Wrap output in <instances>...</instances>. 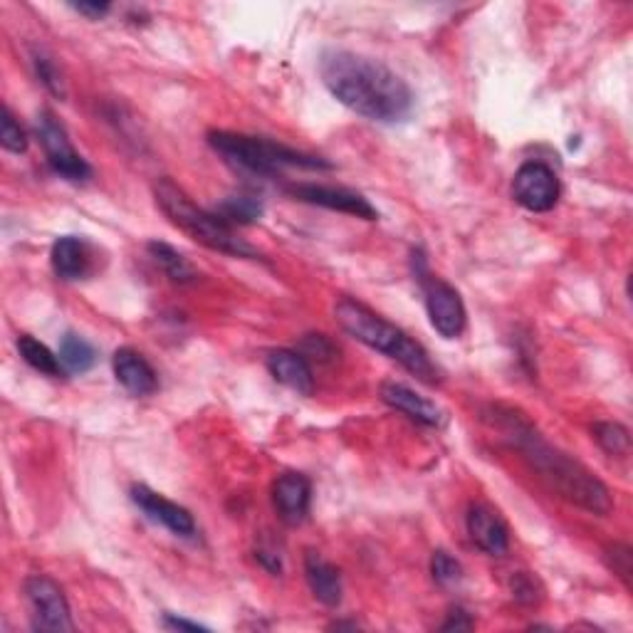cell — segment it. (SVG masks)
Segmentation results:
<instances>
[{
    "mask_svg": "<svg viewBox=\"0 0 633 633\" xmlns=\"http://www.w3.org/2000/svg\"><path fill=\"white\" fill-rule=\"evenodd\" d=\"M25 599L33 616L35 631H75L70 614V604L58 582H52L45 574H35L25 579Z\"/></svg>",
    "mask_w": 633,
    "mask_h": 633,
    "instance_id": "ba28073f",
    "label": "cell"
},
{
    "mask_svg": "<svg viewBox=\"0 0 633 633\" xmlns=\"http://www.w3.org/2000/svg\"><path fill=\"white\" fill-rule=\"evenodd\" d=\"M414 258L418 262L416 278L421 282V290H424L426 312H428L430 324H434V330L440 336H446V340H458L468 326V312H466V304H463V298L453 284L443 282L436 276H430L426 268V260L421 252H414Z\"/></svg>",
    "mask_w": 633,
    "mask_h": 633,
    "instance_id": "8992f818",
    "label": "cell"
},
{
    "mask_svg": "<svg viewBox=\"0 0 633 633\" xmlns=\"http://www.w3.org/2000/svg\"><path fill=\"white\" fill-rule=\"evenodd\" d=\"M146 248H149V256L154 258L156 266L166 272L168 280H174L178 284H186V282H194L198 278V272L191 262H188L176 248L168 246V242L152 240Z\"/></svg>",
    "mask_w": 633,
    "mask_h": 633,
    "instance_id": "d6986e66",
    "label": "cell"
},
{
    "mask_svg": "<svg viewBox=\"0 0 633 633\" xmlns=\"http://www.w3.org/2000/svg\"><path fill=\"white\" fill-rule=\"evenodd\" d=\"M50 262H52V270H55V276L68 282L87 278L92 270L87 242L75 236H65V238L55 240V246H52L50 250Z\"/></svg>",
    "mask_w": 633,
    "mask_h": 633,
    "instance_id": "e0dca14e",
    "label": "cell"
},
{
    "mask_svg": "<svg viewBox=\"0 0 633 633\" xmlns=\"http://www.w3.org/2000/svg\"><path fill=\"white\" fill-rule=\"evenodd\" d=\"M18 352H20V356L25 359V364L33 366L35 372H40V374L52 376V378H58V376L65 374V369H62L60 356L52 354L50 346L38 342L35 336L20 334V336H18Z\"/></svg>",
    "mask_w": 633,
    "mask_h": 633,
    "instance_id": "ffe728a7",
    "label": "cell"
},
{
    "mask_svg": "<svg viewBox=\"0 0 633 633\" xmlns=\"http://www.w3.org/2000/svg\"><path fill=\"white\" fill-rule=\"evenodd\" d=\"M208 144L216 154L224 156L228 166L248 176L272 178L278 176L284 166L298 168H332L330 162L320 156H310L294 152L290 146L262 139V136L234 134V132H208Z\"/></svg>",
    "mask_w": 633,
    "mask_h": 633,
    "instance_id": "5b68a950",
    "label": "cell"
},
{
    "mask_svg": "<svg viewBox=\"0 0 633 633\" xmlns=\"http://www.w3.org/2000/svg\"><path fill=\"white\" fill-rule=\"evenodd\" d=\"M492 424L498 426L505 438L522 453V458L540 473V478L550 485V488L569 502L579 505L594 515H609L614 510V500L604 482L596 475L584 468L582 463L567 456L564 450L554 448L540 430H537L530 421L515 408H492Z\"/></svg>",
    "mask_w": 633,
    "mask_h": 633,
    "instance_id": "7a4b0ae2",
    "label": "cell"
},
{
    "mask_svg": "<svg viewBox=\"0 0 633 633\" xmlns=\"http://www.w3.org/2000/svg\"><path fill=\"white\" fill-rule=\"evenodd\" d=\"M320 75L332 97L372 122H404L414 110L416 100L406 80L378 60L330 50L320 60Z\"/></svg>",
    "mask_w": 633,
    "mask_h": 633,
    "instance_id": "6da1fadb",
    "label": "cell"
},
{
    "mask_svg": "<svg viewBox=\"0 0 633 633\" xmlns=\"http://www.w3.org/2000/svg\"><path fill=\"white\" fill-rule=\"evenodd\" d=\"M510 587L512 596L525 606H537L542 601L540 582H537V577H532L530 572H515L510 579Z\"/></svg>",
    "mask_w": 633,
    "mask_h": 633,
    "instance_id": "83f0119b",
    "label": "cell"
},
{
    "mask_svg": "<svg viewBox=\"0 0 633 633\" xmlns=\"http://www.w3.org/2000/svg\"><path fill=\"white\" fill-rule=\"evenodd\" d=\"M154 198L162 214L172 220V224L186 234L200 246L224 256L234 258H258V250L248 246L246 240L238 238V234L230 228L226 220H220L216 214L198 208L181 186L174 184L172 178H158L154 184Z\"/></svg>",
    "mask_w": 633,
    "mask_h": 633,
    "instance_id": "277c9868",
    "label": "cell"
},
{
    "mask_svg": "<svg viewBox=\"0 0 633 633\" xmlns=\"http://www.w3.org/2000/svg\"><path fill=\"white\" fill-rule=\"evenodd\" d=\"M430 574H434V579L440 587H453L463 579V567L456 557L438 550L434 552V557H430Z\"/></svg>",
    "mask_w": 633,
    "mask_h": 633,
    "instance_id": "4316f807",
    "label": "cell"
},
{
    "mask_svg": "<svg viewBox=\"0 0 633 633\" xmlns=\"http://www.w3.org/2000/svg\"><path fill=\"white\" fill-rule=\"evenodd\" d=\"M132 502L146 517H149L152 522L166 527L168 532H174L178 537H194L196 535L194 515L188 512L186 508H181V505L166 500L164 495L149 490V488H146V485H134V488H132Z\"/></svg>",
    "mask_w": 633,
    "mask_h": 633,
    "instance_id": "8fae6325",
    "label": "cell"
},
{
    "mask_svg": "<svg viewBox=\"0 0 633 633\" xmlns=\"http://www.w3.org/2000/svg\"><path fill=\"white\" fill-rule=\"evenodd\" d=\"M562 194L559 178L550 166L542 162H527L512 178V196L517 204L530 214H547L552 210Z\"/></svg>",
    "mask_w": 633,
    "mask_h": 633,
    "instance_id": "9c48e42d",
    "label": "cell"
},
{
    "mask_svg": "<svg viewBox=\"0 0 633 633\" xmlns=\"http://www.w3.org/2000/svg\"><path fill=\"white\" fill-rule=\"evenodd\" d=\"M112 366H114V376H117V382L132 396H149L158 388V378H156L152 364L146 362L139 352L129 350V346H122V350L114 352Z\"/></svg>",
    "mask_w": 633,
    "mask_h": 633,
    "instance_id": "5bb4252c",
    "label": "cell"
},
{
    "mask_svg": "<svg viewBox=\"0 0 633 633\" xmlns=\"http://www.w3.org/2000/svg\"><path fill=\"white\" fill-rule=\"evenodd\" d=\"M33 65H35V75L38 80L45 84L48 92L50 94H55V97H65V82H62V75H60V70L55 62H52V58H48L45 52H33Z\"/></svg>",
    "mask_w": 633,
    "mask_h": 633,
    "instance_id": "d4e9b609",
    "label": "cell"
},
{
    "mask_svg": "<svg viewBox=\"0 0 633 633\" xmlns=\"http://www.w3.org/2000/svg\"><path fill=\"white\" fill-rule=\"evenodd\" d=\"M216 216L226 224H256L262 218V200L252 194H234L220 200V206L216 208Z\"/></svg>",
    "mask_w": 633,
    "mask_h": 633,
    "instance_id": "44dd1931",
    "label": "cell"
},
{
    "mask_svg": "<svg viewBox=\"0 0 633 633\" xmlns=\"http://www.w3.org/2000/svg\"><path fill=\"white\" fill-rule=\"evenodd\" d=\"M72 10H77L80 15H87L92 20H100L110 13V3H72Z\"/></svg>",
    "mask_w": 633,
    "mask_h": 633,
    "instance_id": "1f68e13d",
    "label": "cell"
},
{
    "mask_svg": "<svg viewBox=\"0 0 633 633\" xmlns=\"http://www.w3.org/2000/svg\"><path fill=\"white\" fill-rule=\"evenodd\" d=\"M334 316L346 334L354 336L356 342L366 344L369 350L394 359L406 372H411L428 386L440 384L443 372L426 352V346L416 342L414 336H408L401 326L384 320L382 314L369 310L366 304L352 298H342L334 304Z\"/></svg>",
    "mask_w": 633,
    "mask_h": 633,
    "instance_id": "3957f363",
    "label": "cell"
},
{
    "mask_svg": "<svg viewBox=\"0 0 633 633\" xmlns=\"http://www.w3.org/2000/svg\"><path fill=\"white\" fill-rule=\"evenodd\" d=\"M604 562L614 572L621 582L631 589V574H633V552L624 542H614L604 550Z\"/></svg>",
    "mask_w": 633,
    "mask_h": 633,
    "instance_id": "cb8c5ba5",
    "label": "cell"
},
{
    "mask_svg": "<svg viewBox=\"0 0 633 633\" xmlns=\"http://www.w3.org/2000/svg\"><path fill=\"white\" fill-rule=\"evenodd\" d=\"M304 577H308V584L320 604L330 606V609L342 604L340 569L326 562L322 554H316V552L304 554Z\"/></svg>",
    "mask_w": 633,
    "mask_h": 633,
    "instance_id": "ac0fdd59",
    "label": "cell"
},
{
    "mask_svg": "<svg viewBox=\"0 0 633 633\" xmlns=\"http://www.w3.org/2000/svg\"><path fill=\"white\" fill-rule=\"evenodd\" d=\"M382 398H384V404L401 411V414H406L408 418L418 421V424L430 426V428L443 424V411L434 404V401L416 394L414 388H408L404 384H396V382L382 384Z\"/></svg>",
    "mask_w": 633,
    "mask_h": 633,
    "instance_id": "2e32d148",
    "label": "cell"
},
{
    "mask_svg": "<svg viewBox=\"0 0 633 633\" xmlns=\"http://www.w3.org/2000/svg\"><path fill=\"white\" fill-rule=\"evenodd\" d=\"M0 144H3L6 152H13V154L28 152V134L23 126L15 122L13 112H10L8 107L3 110V122H0Z\"/></svg>",
    "mask_w": 633,
    "mask_h": 633,
    "instance_id": "484cf974",
    "label": "cell"
},
{
    "mask_svg": "<svg viewBox=\"0 0 633 633\" xmlns=\"http://www.w3.org/2000/svg\"><path fill=\"white\" fill-rule=\"evenodd\" d=\"M164 626L172 629V631H208L206 626L196 624V621H188V619H181L176 614H164Z\"/></svg>",
    "mask_w": 633,
    "mask_h": 633,
    "instance_id": "4dcf8cb0",
    "label": "cell"
},
{
    "mask_svg": "<svg viewBox=\"0 0 633 633\" xmlns=\"http://www.w3.org/2000/svg\"><path fill=\"white\" fill-rule=\"evenodd\" d=\"M473 626H475V621L470 619L468 611L453 609L450 614H448V621H446V624H443L440 629H443V631H453V629H456V631H468V629H473Z\"/></svg>",
    "mask_w": 633,
    "mask_h": 633,
    "instance_id": "f546056e",
    "label": "cell"
},
{
    "mask_svg": "<svg viewBox=\"0 0 633 633\" xmlns=\"http://www.w3.org/2000/svg\"><path fill=\"white\" fill-rule=\"evenodd\" d=\"M592 434L596 443L604 448L609 456H629L631 450V434L626 426L614 424V421H599L594 424Z\"/></svg>",
    "mask_w": 633,
    "mask_h": 633,
    "instance_id": "603a6c76",
    "label": "cell"
},
{
    "mask_svg": "<svg viewBox=\"0 0 633 633\" xmlns=\"http://www.w3.org/2000/svg\"><path fill=\"white\" fill-rule=\"evenodd\" d=\"M302 350L300 352L304 359L308 356H314L316 362H334L336 359V346L326 340L324 334H308L302 340Z\"/></svg>",
    "mask_w": 633,
    "mask_h": 633,
    "instance_id": "f1b7e54d",
    "label": "cell"
},
{
    "mask_svg": "<svg viewBox=\"0 0 633 633\" xmlns=\"http://www.w3.org/2000/svg\"><path fill=\"white\" fill-rule=\"evenodd\" d=\"M35 132H38V139L42 144V149H45L48 164H50L52 172L62 178H68V181H72V184L87 181V178L92 176V166L84 162V158L77 154L75 146H72L65 126L55 120V114L40 112Z\"/></svg>",
    "mask_w": 633,
    "mask_h": 633,
    "instance_id": "52a82bcc",
    "label": "cell"
},
{
    "mask_svg": "<svg viewBox=\"0 0 633 633\" xmlns=\"http://www.w3.org/2000/svg\"><path fill=\"white\" fill-rule=\"evenodd\" d=\"M272 505L284 525H302L310 515L312 482L302 473H284L272 485Z\"/></svg>",
    "mask_w": 633,
    "mask_h": 633,
    "instance_id": "4fadbf2b",
    "label": "cell"
},
{
    "mask_svg": "<svg viewBox=\"0 0 633 633\" xmlns=\"http://www.w3.org/2000/svg\"><path fill=\"white\" fill-rule=\"evenodd\" d=\"M58 356L62 362V369H65V372H70V374L90 372L94 362H97V352H94V346L87 340H82V336L72 334V332L62 336Z\"/></svg>",
    "mask_w": 633,
    "mask_h": 633,
    "instance_id": "7402d4cb",
    "label": "cell"
},
{
    "mask_svg": "<svg viewBox=\"0 0 633 633\" xmlns=\"http://www.w3.org/2000/svg\"><path fill=\"white\" fill-rule=\"evenodd\" d=\"M290 196H294L302 204L322 206L330 210H340V214H350L364 220H376L378 210L369 204L362 194H354L350 188H334V186H316V184H298L290 188Z\"/></svg>",
    "mask_w": 633,
    "mask_h": 633,
    "instance_id": "30bf717a",
    "label": "cell"
},
{
    "mask_svg": "<svg viewBox=\"0 0 633 633\" xmlns=\"http://www.w3.org/2000/svg\"><path fill=\"white\" fill-rule=\"evenodd\" d=\"M268 372L276 382L292 388V392L310 396L314 388V374L308 359L294 350H276L268 354Z\"/></svg>",
    "mask_w": 633,
    "mask_h": 633,
    "instance_id": "9a60e30c",
    "label": "cell"
},
{
    "mask_svg": "<svg viewBox=\"0 0 633 633\" xmlns=\"http://www.w3.org/2000/svg\"><path fill=\"white\" fill-rule=\"evenodd\" d=\"M468 535L475 542V547H480L485 554L490 557H502L510 550V530L498 510H492L490 505L485 502H473L466 515Z\"/></svg>",
    "mask_w": 633,
    "mask_h": 633,
    "instance_id": "7c38bea8",
    "label": "cell"
}]
</instances>
